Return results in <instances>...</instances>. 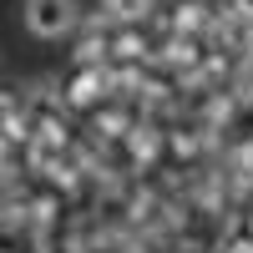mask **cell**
<instances>
[{"instance_id": "obj_2", "label": "cell", "mask_w": 253, "mask_h": 253, "mask_svg": "<svg viewBox=\"0 0 253 253\" xmlns=\"http://www.w3.org/2000/svg\"><path fill=\"white\" fill-rule=\"evenodd\" d=\"M76 26V5L71 0H26V31L41 41H61Z\"/></svg>"}, {"instance_id": "obj_1", "label": "cell", "mask_w": 253, "mask_h": 253, "mask_svg": "<svg viewBox=\"0 0 253 253\" xmlns=\"http://www.w3.org/2000/svg\"><path fill=\"white\" fill-rule=\"evenodd\" d=\"M20 137L31 142H66V107L51 91H31L26 112H20Z\"/></svg>"}, {"instance_id": "obj_3", "label": "cell", "mask_w": 253, "mask_h": 253, "mask_svg": "<svg viewBox=\"0 0 253 253\" xmlns=\"http://www.w3.org/2000/svg\"><path fill=\"white\" fill-rule=\"evenodd\" d=\"M107 20H117V26H142L147 15H152V0H107Z\"/></svg>"}]
</instances>
